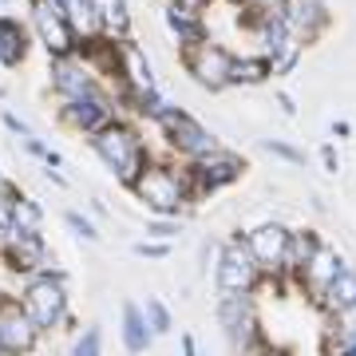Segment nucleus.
<instances>
[{
  "mask_svg": "<svg viewBox=\"0 0 356 356\" xmlns=\"http://www.w3.org/2000/svg\"><path fill=\"white\" fill-rule=\"evenodd\" d=\"M64 13H67V20H72V28H76L79 48L103 36L99 13H95V4H91V0H64Z\"/></svg>",
  "mask_w": 356,
  "mask_h": 356,
  "instance_id": "nucleus-20",
  "label": "nucleus"
},
{
  "mask_svg": "<svg viewBox=\"0 0 356 356\" xmlns=\"http://www.w3.org/2000/svg\"><path fill=\"white\" fill-rule=\"evenodd\" d=\"M277 20L289 28L301 44H313V40L325 36V28L332 24V13L325 0H281L277 4Z\"/></svg>",
  "mask_w": 356,
  "mask_h": 356,
  "instance_id": "nucleus-14",
  "label": "nucleus"
},
{
  "mask_svg": "<svg viewBox=\"0 0 356 356\" xmlns=\"http://www.w3.org/2000/svg\"><path fill=\"white\" fill-rule=\"evenodd\" d=\"M182 72L198 83L202 91H226L229 88V67H234V51L218 40H198L191 48H178Z\"/></svg>",
  "mask_w": 356,
  "mask_h": 356,
  "instance_id": "nucleus-6",
  "label": "nucleus"
},
{
  "mask_svg": "<svg viewBox=\"0 0 356 356\" xmlns=\"http://www.w3.org/2000/svg\"><path fill=\"white\" fill-rule=\"evenodd\" d=\"M67 273L60 269H40L32 277H24V289H20V305L32 321H36L40 332H51L60 329L67 321Z\"/></svg>",
  "mask_w": 356,
  "mask_h": 356,
  "instance_id": "nucleus-3",
  "label": "nucleus"
},
{
  "mask_svg": "<svg viewBox=\"0 0 356 356\" xmlns=\"http://www.w3.org/2000/svg\"><path fill=\"white\" fill-rule=\"evenodd\" d=\"M178 234H182V218H147V238L154 242H175Z\"/></svg>",
  "mask_w": 356,
  "mask_h": 356,
  "instance_id": "nucleus-30",
  "label": "nucleus"
},
{
  "mask_svg": "<svg viewBox=\"0 0 356 356\" xmlns=\"http://www.w3.org/2000/svg\"><path fill=\"white\" fill-rule=\"evenodd\" d=\"M143 317H147L154 337H166V332L175 329V317H170V309L163 305V297H147V301H143Z\"/></svg>",
  "mask_w": 356,
  "mask_h": 356,
  "instance_id": "nucleus-28",
  "label": "nucleus"
},
{
  "mask_svg": "<svg viewBox=\"0 0 356 356\" xmlns=\"http://www.w3.org/2000/svg\"><path fill=\"white\" fill-rule=\"evenodd\" d=\"M0 186H4V175H0Z\"/></svg>",
  "mask_w": 356,
  "mask_h": 356,
  "instance_id": "nucleus-43",
  "label": "nucleus"
},
{
  "mask_svg": "<svg viewBox=\"0 0 356 356\" xmlns=\"http://www.w3.org/2000/svg\"><path fill=\"white\" fill-rule=\"evenodd\" d=\"M289 238H293V229L281 226V222H261V226H254L250 234H245V245L254 250L257 266L266 269V277H269V273H273V277H285Z\"/></svg>",
  "mask_w": 356,
  "mask_h": 356,
  "instance_id": "nucleus-13",
  "label": "nucleus"
},
{
  "mask_svg": "<svg viewBox=\"0 0 356 356\" xmlns=\"http://www.w3.org/2000/svg\"><path fill=\"white\" fill-rule=\"evenodd\" d=\"M250 313H257L254 293H222V297H218V325H222V329L242 325Z\"/></svg>",
  "mask_w": 356,
  "mask_h": 356,
  "instance_id": "nucleus-24",
  "label": "nucleus"
},
{
  "mask_svg": "<svg viewBox=\"0 0 356 356\" xmlns=\"http://www.w3.org/2000/svg\"><path fill=\"white\" fill-rule=\"evenodd\" d=\"M48 79H51V91L56 99H79L95 88H111L107 79L91 67V60L83 51H67V56H48Z\"/></svg>",
  "mask_w": 356,
  "mask_h": 356,
  "instance_id": "nucleus-10",
  "label": "nucleus"
},
{
  "mask_svg": "<svg viewBox=\"0 0 356 356\" xmlns=\"http://www.w3.org/2000/svg\"><path fill=\"white\" fill-rule=\"evenodd\" d=\"M154 127L163 131L166 151L178 154L182 163H198V159H206V154H214L218 147H222V143H218L191 111H182V107H170V111L154 123Z\"/></svg>",
  "mask_w": 356,
  "mask_h": 356,
  "instance_id": "nucleus-5",
  "label": "nucleus"
},
{
  "mask_svg": "<svg viewBox=\"0 0 356 356\" xmlns=\"http://www.w3.org/2000/svg\"><path fill=\"white\" fill-rule=\"evenodd\" d=\"M341 356H356V344H353V348H344V353Z\"/></svg>",
  "mask_w": 356,
  "mask_h": 356,
  "instance_id": "nucleus-41",
  "label": "nucleus"
},
{
  "mask_svg": "<svg viewBox=\"0 0 356 356\" xmlns=\"http://www.w3.org/2000/svg\"><path fill=\"white\" fill-rule=\"evenodd\" d=\"M4 127H8V131H13V135H16V139H32V135H36V131H32V127H28V123H24V119H16V115H13V111H4Z\"/></svg>",
  "mask_w": 356,
  "mask_h": 356,
  "instance_id": "nucleus-34",
  "label": "nucleus"
},
{
  "mask_svg": "<svg viewBox=\"0 0 356 356\" xmlns=\"http://www.w3.org/2000/svg\"><path fill=\"white\" fill-rule=\"evenodd\" d=\"M163 24L170 32L178 48H191L198 40L210 36V28H206V13H194V8H182V4H166L163 8Z\"/></svg>",
  "mask_w": 356,
  "mask_h": 356,
  "instance_id": "nucleus-17",
  "label": "nucleus"
},
{
  "mask_svg": "<svg viewBox=\"0 0 356 356\" xmlns=\"http://www.w3.org/2000/svg\"><path fill=\"white\" fill-rule=\"evenodd\" d=\"M67 356H103V329L99 325H88V329L79 332Z\"/></svg>",
  "mask_w": 356,
  "mask_h": 356,
  "instance_id": "nucleus-29",
  "label": "nucleus"
},
{
  "mask_svg": "<svg viewBox=\"0 0 356 356\" xmlns=\"http://www.w3.org/2000/svg\"><path fill=\"white\" fill-rule=\"evenodd\" d=\"M0 261L20 273V277H32L40 269H48V242L44 234H8V242L0 245Z\"/></svg>",
  "mask_w": 356,
  "mask_h": 356,
  "instance_id": "nucleus-15",
  "label": "nucleus"
},
{
  "mask_svg": "<svg viewBox=\"0 0 356 356\" xmlns=\"http://www.w3.org/2000/svg\"><path fill=\"white\" fill-rule=\"evenodd\" d=\"M250 28L257 32V44H261V51H257V56H266V64H269V72H273V76H289L293 67L301 64L305 44H301L289 28L281 24L277 13L250 16Z\"/></svg>",
  "mask_w": 356,
  "mask_h": 356,
  "instance_id": "nucleus-7",
  "label": "nucleus"
},
{
  "mask_svg": "<svg viewBox=\"0 0 356 356\" xmlns=\"http://www.w3.org/2000/svg\"><path fill=\"white\" fill-rule=\"evenodd\" d=\"M88 147L95 151V159H99V163L115 175L119 186H131V182L139 178L143 166L151 163L147 139H143V131L135 127L131 119H115L111 127L95 131V135L88 139Z\"/></svg>",
  "mask_w": 356,
  "mask_h": 356,
  "instance_id": "nucleus-1",
  "label": "nucleus"
},
{
  "mask_svg": "<svg viewBox=\"0 0 356 356\" xmlns=\"http://www.w3.org/2000/svg\"><path fill=\"white\" fill-rule=\"evenodd\" d=\"M261 151L273 154V159H285L289 166H305V151L293 147V143H285V139H261Z\"/></svg>",
  "mask_w": 356,
  "mask_h": 356,
  "instance_id": "nucleus-31",
  "label": "nucleus"
},
{
  "mask_svg": "<svg viewBox=\"0 0 356 356\" xmlns=\"http://www.w3.org/2000/svg\"><path fill=\"white\" fill-rule=\"evenodd\" d=\"M273 76L266 64V56H234V67H229V88H257Z\"/></svg>",
  "mask_w": 356,
  "mask_h": 356,
  "instance_id": "nucleus-23",
  "label": "nucleus"
},
{
  "mask_svg": "<svg viewBox=\"0 0 356 356\" xmlns=\"http://www.w3.org/2000/svg\"><path fill=\"white\" fill-rule=\"evenodd\" d=\"M13 229L16 234H40L44 229V206L28 194H16L13 198Z\"/></svg>",
  "mask_w": 356,
  "mask_h": 356,
  "instance_id": "nucleus-26",
  "label": "nucleus"
},
{
  "mask_svg": "<svg viewBox=\"0 0 356 356\" xmlns=\"http://www.w3.org/2000/svg\"><path fill=\"white\" fill-rule=\"evenodd\" d=\"M28 48H32V36L28 28L16 20V16H4L0 13V67H20L28 60Z\"/></svg>",
  "mask_w": 356,
  "mask_h": 356,
  "instance_id": "nucleus-18",
  "label": "nucleus"
},
{
  "mask_svg": "<svg viewBox=\"0 0 356 356\" xmlns=\"http://www.w3.org/2000/svg\"><path fill=\"white\" fill-rule=\"evenodd\" d=\"M64 226L76 234V238H83V242H99V229H95V222L91 218H83L79 210H67L64 214Z\"/></svg>",
  "mask_w": 356,
  "mask_h": 356,
  "instance_id": "nucleus-32",
  "label": "nucleus"
},
{
  "mask_svg": "<svg viewBox=\"0 0 356 356\" xmlns=\"http://www.w3.org/2000/svg\"><path fill=\"white\" fill-rule=\"evenodd\" d=\"M321 163H325V170H329V175H337V170H341V154H337V147H332V143H325V147H321Z\"/></svg>",
  "mask_w": 356,
  "mask_h": 356,
  "instance_id": "nucleus-36",
  "label": "nucleus"
},
{
  "mask_svg": "<svg viewBox=\"0 0 356 356\" xmlns=\"http://www.w3.org/2000/svg\"><path fill=\"white\" fill-rule=\"evenodd\" d=\"M91 4H95V13H99L103 36H111V40L131 36V8H127V0H91Z\"/></svg>",
  "mask_w": 356,
  "mask_h": 356,
  "instance_id": "nucleus-21",
  "label": "nucleus"
},
{
  "mask_svg": "<svg viewBox=\"0 0 356 356\" xmlns=\"http://www.w3.org/2000/svg\"><path fill=\"white\" fill-rule=\"evenodd\" d=\"M277 4L281 0H245L242 8H245V16H266V13H277Z\"/></svg>",
  "mask_w": 356,
  "mask_h": 356,
  "instance_id": "nucleus-35",
  "label": "nucleus"
},
{
  "mask_svg": "<svg viewBox=\"0 0 356 356\" xmlns=\"http://www.w3.org/2000/svg\"><path fill=\"white\" fill-rule=\"evenodd\" d=\"M182 166H186V178H191L194 202L206 198V194L226 191V186H234V182L245 175V163L234 151H226V147H218L214 154H206V159H198V163H182Z\"/></svg>",
  "mask_w": 356,
  "mask_h": 356,
  "instance_id": "nucleus-11",
  "label": "nucleus"
},
{
  "mask_svg": "<svg viewBox=\"0 0 356 356\" xmlns=\"http://www.w3.org/2000/svg\"><path fill=\"white\" fill-rule=\"evenodd\" d=\"M356 305V269L344 266L337 277H332V285L325 289V297H321V309L325 313H332V309H348Z\"/></svg>",
  "mask_w": 356,
  "mask_h": 356,
  "instance_id": "nucleus-25",
  "label": "nucleus"
},
{
  "mask_svg": "<svg viewBox=\"0 0 356 356\" xmlns=\"http://www.w3.org/2000/svg\"><path fill=\"white\" fill-rule=\"evenodd\" d=\"M178 344H182V356H198V344H194L191 332H182V341H178Z\"/></svg>",
  "mask_w": 356,
  "mask_h": 356,
  "instance_id": "nucleus-38",
  "label": "nucleus"
},
{
  "mask_svg": "<svg viewBox=\"0 0 356 356\" xmlns=\"http://www.w3.org/2000/svg\"><path fill=\"white\" fill-rule=\"evenodd\" d=\"M28 20H32V36L44 44L48 56L79 51V36L64 13V0H28Z\"/></svg>",
  "mask_w": 356,
  "mask_h": 356,
  "instance_id": "nucleus-8",
  "label": "nucleus"
},
{
  "mask_svg": "<svg viewBox=\"0 0 356 356\" xmlns=\"http://www.w3.org/2000/svg\"><path fill=\"white\" fill-rule=\"evenodd\" d=\"M277 103L285 115H297V107H293V95H285V91H277Z\"/></svg>",
  "mask_w": 356,
  "mask_h": 356,
  "instance_id": "nucleus-39",
  "label": "nucleus"
},
{
  "mask_svg": "<svg viewBox=\"0 0 356 356\" xmlns=\"http://www.w3.org/2000/svg\"><path fill=\"white\" fill-rule=\"evenodd\" d=\"M341 269H344V257L337 254L332 245L321 242L317 250H313V257H309L305 266L297 269V277H293V281H297V285H301V289H305L309 297H313V305H321L325 289L332 285V277H337Z\"/></svg>",
  "mask_w": 356,
  "mask_h": 356,
  "instance_id": "nucleus-16",
  "label": "nucleus"
},
{
  "mask_svg": "<svg viewBox=\"0 0 356 356\" xmlns=\"http://www.w3.org/2000/svg\"><path fill=\"white\" fill-rule=\"evenodd\" d=\"M254 356H281V353H269V344H261V348H257Z\"/></svg>",
  "mask_w": 356,
  "mask_h": 356,
  "instance_id": "nucleus-40",
  "label": "nucleus"
},
{
  "mask_svg": "<svg viewBox=\"0 0 356 356\" xmlns=\"http://www.w3.org/2000/svg\"><path fill=\"white\" fill-rule=\"evenodd\" d=\"M127 191L159 218H182L186 206L194 202L186 166H170V163H159V159H151V163L143 166L139 178L131 182Z\"/></svg>",
  "mask_w": 356,
  "mask_h": 356,
  "instance_id": "nucleus-2",
  "label": "nucleus"
},
{
  "mask_svg": "<svg viewBox=\"0 0 356 356\" xmlns=\"http://www.w3.org/2000/svg\"><path fill=\"white\" fill-rule=\"evenodd\" d=\"M119 337H123L127 356H143L154 344V332H151V325H147V317H143V305H135V301H127V305H123V325H119Z\"/></svg>",
  "mask_w": 356,
  "mask_h": 356,
  "instance_id": "nucleus-19",
  "label": "nucleus"
},
{
  "mask_svg": "<svg viewBox=\"0 0 356 356\" xmlns=\"http://www.w3.org/2000/svg\"><path fill=\"white\" fill-rule=\"evenodd\" d=\"M115 119H127V115H123V103H119V95L111 88H95L88 95H79V99L60 103V123L67 131L83 135V139H91L103 127H111Z\"/></svg>",
  "mask_w": 356,
  "mask_h": 356,
  "instance_id": "nucleus-4",
  "label": "nucleus"
},
{
  "mask_svg": "<svg viewBox=\"0 0 356 356\" xmlns=\"http://www.w3.org/2000/svg\"><path fill=\"white\" fill-rule=\"evenodd\" d=\"M226 4H245V0H226Z\"/></svg>",
  "mask_w": 356,
  "mask_h": 356,
  "instance_id": "nucleus-42",
  "label": "nucleus"
},
{
  "mask_svg": "<svg viewBox=\"0 0 356 356\" xmlns=\"http://www.w3.org/2000/svg\"><path fill=\"white\" fill-rule=\"evenodd\" d=\"M214 281H218V293H257V285L266 281V269L257 266V257L245 245V238H229L222 245Z\"/></svg>",
  "mask_w": 356,
  "mask_h": 356,
  "instance_id": "nucleus-9",
  "label": "nucleus"
},
{
  "mask_svg": "<svg viewBox=\"0 0 356 356\" xmlns=\"http://www.w3.org/2000/svg\"><path fill=\"white\" fill-rule=\"evenodd\" d=\"M166 4H182V8H194V13H206L210 0H166Z\"/></svg>",
  "mask_w": 356,
  "mask_h": 356,
  "instance_id": "nucleus-37",
  "label": "nucleus"
},
{
  "mask_svg": "<svg viewBox=\"0 0 356 356\" xmlns=\"http://www.w3.org/2000/svg\"><path fill=\"white\" fill-rule=\"evenodd\" d=\"M317 245H321V238L313 234V229H293L289 257H285V277H297V269H301L309 257H313V250H317Z\"/></svg>",
  "mask_w": 356,
  "mask_h": 356,
  "instance_id": "nucleus-27",
  "label": "nucleus"
},
{
  "mask_svg": "<svg viewBox=\"0 0 356 356\" xmlns=\"http://www.w3.org/2000/svg\"><path fill=\"white\" fill-rule=\"evenodd\" d=\"M356 344V305L348 309H332L329 313V353L341 356L344 348Z\"/></svg>",
  "mask_w": 356,
  "mask_h": 356,
  "instance_id": "nucleus-22",
  "label": "nucleus"
},
{
  "mask_svg": "<svg viewBox=\"0 0 356 356\" xmlns=\"http://www.w3.org/2000/svg\"><path fill=\"white\" fill-rule=\"evenodd\" d=\"M131 250H135V257H151V261H163V257H170V242H154V238H147V242H135Z\"/></svg>",
  "mask_w": 356,
  "mask_h": 356,
  "instance_id": "nucleus-33",
  "label": "nucleus"
},
{
  "mask_svg": "<svg viewBox=\"0 0 356 356\" xmlns=\"http://www.w3.org/2000/svg\"><path fill=\"white\" fill-rule=\"evenodd\" d=\"M40 341L44 332L24 313L20 297H0V356H32Z\"/></svg>",
  "mask_w": 356,
  "mask_h": 356,
  "instance_id": "nucleus-12",
  "label": "nucleus"
}]
</instances>
